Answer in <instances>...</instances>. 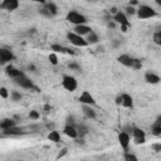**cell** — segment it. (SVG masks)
I'll return each instance as SVG.
<instances>
[{
	"mask_svg": "<svg viewBox=\"0 0 161 161\" xmlns=\"http://www.w3.org/2000/svg\"><path fill=\"white\" fill-rule=\"evenodd\" d=\"M67 20L69 21V23L74 24V25H84L86 23H87V18H86L83 14L78 13V12H69L67 14Z\"/></svg>",
	"mask_w": 161,
	"mask_h": 161,
	"instance_id": "cell-1",
	"label": "cell"
},
{
	"mask_svg": "<svg viewBox=\"0 0 161 161\" xmlns=\"http://www.w3.org/2000/svg\"><path fill=\"white\" fill-rule=\"evenodd\" d=\"M136 13H137V16L140 19H150V18L156 15L155 9H152L148 5H140V8L136 10Z\"/></svg>",
	"mask_w": 161,
	"mask_h": 161,
	"instance_id": "cell-2",
	"label": "cell"
},
{
	"mask_svg": "<svg viewBox=\"0 0 161 161\" xmlns=\"http://www.w3.org/2000/svg\"><path fill=\"white\" fill-rule=\"evenodd\" d=\"M62 86L64 88H66L67 91L69 92H73V91H76L77 90V81L74 77L72 76H63V79H62Z\"/></svg>",
	"mask_w": 161,
	"mask_h": 161,
	"instance_id": "cell-3",
	"label": "cell"
},
{
	"mask_svg": "<svg viewBox=\"0 0 161 161\" xmlns=\"http://www.w3.org/2000/svg\"><path fill=\"white\" fill-rule=\"evenodd\" d=\"M67 38L71 42V44L76 46V47H87L88 46V43L86 42V39H83V37L77 35L76 33H68Z\"/></svg>",
	"mask_w": 161,
	"mask_h": 161,
	"instance_id": "cell-4",
	"label": "cell"
},
{
	"mask_svg": "<svg viewBox=\"0 0 161 161\" xmlns=\"http://www.w3.org/2000/svg\"><path fill=\"white\" fill-rule=\"evenodd\" d=\"M15 83H16L18 86H20V87L27 88V90H29V88H35L34 84H33V82H31V81L25 76V74H21L20 77L15 78Z\"/></svg>",
	"mask_w": 161,
	"mask_h": 161,
	"instance_id": "cell-5",
	"label": "cell"
},
{
	"mask_svg": "<svg viewBox=\"0 0 161 161\" xmlns=\"http://www.w3.org/2000/svg\"><path fill=\"white\" fill-rule=\"evenodd\" d=\"M79 102L86 104V106H93L96 104V101L93 98V96L88 92V91H83L82 94L79 96Z\"/></svg>",
	"mask_w": 161,
	"mask_h": 161,
	"instance_id": "cell-6",
	"label": "cell"
},
{
	"mask_svg": "<svg viewBox=\"0 0 161 161\" xmlns=\"http://www.w3.org/2000/svg\"><path fill=\"white\" fill-rule=\"evenodd\" d=\"M14 58L15 57L12 50H9L6 48H0V62L2 63H8L10 60H13Z\"/></svg>",
	"mask_w": 161,
	"mask_h": 161,
	"instance_id": "cell-7",
	"label": "cell"
},
{
	"mask_svg": "<svg viewBox=\"0 0 161 161\" xmlns=\"http://www.w3.org/2000/svg\"><path fill=\"white\" fill-rule=\"evenodd\" d=\"M132 134H134V140H135V144L140 145V144H144V142L146 141L145 132L141 130V128L135 127V128H134V131H132Z\"/></svg>",
	"mask_w": 161,
	"mask_h": 161,
	"instance_id": "cell-8",
	"label": "cell"
},
{
	"mask_svg": "<svg viewBox=\"0 0 161 161\" xmlns=\"http://www.w3.org/2000/svg\"><path fill=\"white\" fill-rule=\"evenodd\" d=\"M113 20L116 21V23H119V24H121V25L131 27V24H130V21L127 20V16H126V14H125V13H122V12H117V13L115 14V16H113Z\"/></svg>",
	"mask_w": 161,
	"mask_h": 161,
	"instance_id": "cell-9",
	"label": "cell"
},
{
	"mask_svg": "<svg viewBox=\"0 0 161 161\" xmlns=\"http://www.w3.org/2000/svg\"><path fill=\"white\" fill-rule=\"evenodd\" d=\"M0 8H3L5 10H15L19 8V3L16 0H4V2L0 4Z\"/></svg>",
	"mask_w": 161,
	"mask_h": 161,
	"instance_id": "cell-10",
	"label": "cell"
},
{
	"mask_svg": "<svg viewBox=\"0 0 161 161\" xmlns=\"http://www.w3.org/2000/svg\"><path fill=\"white\" fill-rule=\"evenodd\" d=\"M92 31V29L87 25H77V27H74V33H76L77 35L79 37H83V35H88Z\"/></svg>",
	"mask_w": 161,
	"mask_h": 161,
	"instance_id": "cell-11",
	"label": "cell"
},
{
	"mask_svg": "<svg viewBox=\"0 0 161 161\" xmlns=\"http://www.w3.org/2000/svg\"><path fill=\"white\" fill-rule=\"evenodd\" d=\"M119 142L121 145V147H123L125 150L130 145V135L127 132H120L119 134Z\"/></svg>",
	"mask_w": 161,
	"mask_h": 161,
	"instance_id": "cell-12",
	"label": "cell"
},
{
	"mask_svg": "<svg viewBox=\"0 0 161 161\" xmlns=\"http://www.w3.org/2000/svg\"><path fill=\"white\" fill-rule=\"evenodd\" d=\"M121 98H122L121 104L123 107H126V108H132V107H134V100H132V97L130 94L123 93V94H121Z\"/></svg>",
	"mask_w": 161,
	"mask_h": 161,
	"instance_id": "cell-13",
	"label": "cell"
},
{
	"mask_svg": "<svg viewBox=\"0 0 161 161\" xmlns=\"http://www.w3.org/2000/svg\"><path fill=\"white\" fill-rule=\"evenodd\" d=\"M145 81L147 83H151V84H157L160 83V77L155 73H151V72H147L145 74Z\"/></svg>",
	"mask_w": 161,
	"mask_h": 161,
	"instance_id": "cell-14",
	"label": "cell"
},
{
	"mask_svg": "<svg viewBox=\"0 0 161 161\" xmlns=\"http://www.w3.org/2000/svg\"><path fill=\"white\" fill-rule=\"evenodd\" d=\"M6 74H8V76L9 77H12V78H18V77H20L21 76V74H24L23 72H20L19 69H16V68H14V67H12V66H8L6 67Z\"/></svg>",
	"mask_w": 161,
	"mask_h": 161,
	"instance_id": "cell-15",
	"label": "cell"
},
{
	"mask_svg": "<svg viewBox=\"0 0 161 161\" xmlns=\"http://www.w3.org/2000/svg\"><path fill=\"white\" fill-rule=\"evenodd\" d=\"M64 134H66L68 137L71 138H77V128L73 127L72 125H67L66 127H64Z\"/></svg>",
	"mask_w": 161,
	"mask_h": 161,
	"instance_id": "cell-16",
	"label": "cell"
},
{
	"mask_svg": "<svg viewBox=\"0 0 161 161\" xmlns=\"http://www.w3.org/2000/svg\"><path fill=\"white\" fill-rule=\"evenodd\" d=\"M13 127H15V121L14 120H10V119H6V120H4V121H2L0 122V128L2 130H9V128H13Z\"/></svg>",
	"mask_w": 161,
	"mask_h": 161,
	"instance_id": "cell-17",
	"label": "cell"
},
{
	"mask_svg": "<svg viewBox=\"0 0 161 161\" xmlns=\"http://www.w3.org/2000/svg\"><path fill=\"white\" fill-rule=\"evenodd\" d=\"M83 113H84V116L87 117V119H96V112H94V110L92 108L91 106H86V104H83Z\"/></svg>",
	"mask_w": 161,
	"mask_h": 161,
	"instance_id": "cell-18",
	"label": "cell"
},
{
	"mask_svg": "<svg viewBox=\"0 0 161 161\" xmlns=\"http://www.w3.org/2000/svg\"><path fill=\"white\" fill-rule=\"evenodd\" d=\"M44 9H47L52 15H56L58 13V8L54 3H44Z\"/></svg>",
	"mask_w": 161,
	"mask_h": 161,
	"instance_id": "cell-19",
	"label": "cell"
},
{
	"mask_svg": "<svg viewBox=\"0 0 161 161\" xmlns=\"http://www.w3.org/2000/svg\"><path fill=\"white\" fill-rule=\"evenodd\" d=\"M161 119H160V117H159V119H157V121L152 125V134L155 135V136H160L161 135V121H160Z\"/></svg>",
	"mask_w": 161,
	"mask_h": 161,
	"instance_id": "cell-20",
	"label": "cell"
},
{
	"mask_svg": "<svg viewBox=\"0 0 161 161\" xmlns=\"http://www.w3.org/2000/svg\"><path fill=\"white\" fill-rule=\"evenodd\" d=\"M86 42L88 43V44H96V43H98V35L94 33V31H91V33L87 35V39Z\"/></svg>",
	"mask_w": 161,
	"mask_h": 161,
	"instance_id": "cell-21",
	"label": "cell"
},
{
	"mask_svg": "<svg viewBox=\"0 0 161 161\" xmlns=\"http://www.w3.org/2000/svg\"><path fill=\"white\" fill-rule=\"evenodd\" d=\"M48 138L50 141H53V142H59L60 141V135H59V132L58 131H50L49 132V135H48Z\"/></svg>",
	"mask_w": 161,
	"mask_h": 161,
	"instance_id": "cell-22",
	"label": "cell"
},
{
	"mask_svg": "<svg viewBox=\"0 0 161 161\" xmlns=\"http://www.w3.org/2000/svg\"><path fill=\"white\" fill-rule=\"evenodd\" d=\"M119 62L121 64H123V66H126V67H130V64H131V57H128L127 54L120 56L119 57Z\"/></svg>",
	"mask_w": 161,
	"mask_h": 161,
	"instance_id": "cell-23",
	"label": "cell"
},
{
	"mask_svg": "<svg viewBox=\"0 0 161 161\" xmlns=\"http://www.w3.org/2000/svg\"><path fill=\"white\" fill-rule=\"evenodd\" d=\"M131 68H135V69H141L142 68V63L140 59L137 58H131V64H130Z\"/></svg>",
	"mask_w": 161,
	"mask_h": 161,
	"instance_id": "cell-24",
	"label": "cell"
},
{
	"mask_svg": "<svg viewBox=\"0 0 161 161\" xmlns=\"http://www.w3.org/2000/svg\"><path fill=\"white\" fill-rule=\"evenodd\" d=\"M5 135H21L23 134V131L20 130V128H16V127H13V128H9V130H5L4 131Z\"/></svg>",
	"mask_w": 161,
	"mask_h": 161,
	"instance_id": "cell-25",
	"label": "cell"
},
{
	"mask_svg": "<svg viewBox=\"0 0 161 161\" xmlns=\"http://www.w3.org/2000/svg\"><path fill=\"white\" fill-rule=\"evenodd\" d=\"M49 62L53 64V66H57L58 64V57H57L56 53H50L49 54Z\"/></svg>",
	"mask_w": 161,
	"mask_h": 161,
	"instance_id": "cell-26",
	"label": "cell"
},
{
	"mask_svg": "<svg viewBox=\"0 0 161 161\" xmlns=\"http://www.w3.org/2000/svg\"><path fill=\"white\" fill-rule=\"evenodd\" d=\"M154 43L155 44H157V46H161V33L160 31H156V33L154 34Z\"/></svg>",
	"mask_w": 161,
	"mask_h": 161,
	"instance_id": "cell-27",
	"label": "cell"
},
{
	"mask_svg": "<svg viewBox=\"0 0 161 161\" xmlns=\"http://www.w3.org/2000/svg\"><path fill=\"white\" fill-rule=\"evenodd\" d=\"M52 50L64 53V52H66V48H64V47H62V46H59V44H53V46H52Z\"/></svg>",
	"mask_w": 161,
	"mask_h": 161,
	"instance_id": "cell-28",
	"label": "cell"
},
{
	"mask_svg": "<svg viewBox=\"0 0 161 161\" xmlns=\"http://www.w3.org/2000/svg\"><path fill=\"white\" fill-rule=\"evenodd\" d=\"M125 160L126 161H138V159L134 154H125Z\"/></svg>",
	"mask_w": 161,
	"mask_h": 161,
	"instance_id": "cell-29",
	"label": "cell"
},
{
	"mask_svg": "<svg viewBox=\"0 0 161 161\" xmlns=\"http://www.w3.org/2000/svg\"><path fill=\"white\" fill-rule=\"evenodd\" d=\"M29 117L31 120H38L39 119V112L38 111H35V110H33V111H30V113H29Z\"/></svg>",
	"mask_w": 161,
	"mask_h": 161,
	"instance_id": "cell-30",
	"label": "cell"
},
{
	"mask_svg": "<svg viewBox=\"0 0 161 161\" xmlns=\"http://www.w3.org/2000/svg\"><path fill=\"white\" fill-rule=\"evenodd\" d=\"M0 97H3V98H8L9 97V92L5 87H2L0 88Z\"/></svg>",
	"mask_w": 161,
	"mask_h": 161,
	"instance_id": "cell-31",
	"label": "cell"
},
{
	"mask_svg": "<svg viewBox=\"0 0 161 161\" xmlns=\"http://www.w3.org/2000/svg\"><path fill=\"white\" fill-rule=\"evenodd\" d=\"M12 98H13V101H19L21 98V94L18 91H13L12 92Z\"/></svg>",
	"mask_w": 161,
	"mask_h": 161,
	"instance_id": "cell-32",
	"label": "cell"
},
{
	"mask_svg": "<svg viewBox=\"0 0 161 161\" xmlns=\"http://www.w3.org/2000/svg\"><path fill=\"white\" fill-rule=\"evenodd\" d=\"M67 152H68V150H67V147H63L60 151H59V154H58V156H57V160H59L60 157H63L64 155H67Z\"/></svg>",
	"mask_w": 161,
	"mask_h": 161,
	"instance_id": "cell-33",
	"label": "cell"
},
{
	"mask_svg": "<svg viewBox=\"0 0 161 161\" xmlns=\"http://www.w3.org/2000/svg\"><path fill=\"white\" fill-rule=\"evenodd\" d=\"M87 134V128H86L84 126H81L78 130H77V135H81V136H83V135H86Z\"/></svg>",
	"mask_w": 161,
	"mask_h": 161,
	"instance_id": "cell-34",
	"label": "cell"
},
{
	"mask_svg": "<svg viewBox=\"0 0 161 161\" xmlns=\"http://www.w3.org/2000/svg\"><path fill=\"white\" fill-rule=\"evenodd\" d=\"M126 13H127L128 15H134V14H136V9L132 8V6H127V8H126Z\"/></svg>",
	"mask_w": 161,
	"mask_h": 161,
	"instance_id": "cell-35",
	"label": "cell"
},
{
	"mask_svg": "<svg viewBox=\"0 0 161 161\" xmlns=\"http://www.w3.org/2000/svg\"><path fill=\"white\" fill-rule=\"evenodd\" d=\"M39 13H40V14H43V15H46V16H48V18H50V16H52V14L48 12L47 9H44V8L40 9V10H39Z\"/></svg>",
	"mask_w": 161,
	"mask_h": 161,
	"instance_id": "cell-36",
	"label": "cell"
},
{
	"mask_svg": "<svg viewBox=\"0 0 161 161\" xmlns=\"http://www.w3.org/2000/svg\"><path fill=\"white\" fill-rule=\"evenodd\" d=\"M69 68H71V69H77V71L81 69V67L78 66V64H76V63H71V64H69Z\"/></svg>",
	"mask_w": 161,
	"mask_h": 161,
	"instance_id": "cell-37",
	"label": "cell"
},
{
	"mask_svg": "<svg viewBox=\"0 0 161 161\" xmlns=\"http://www.w3.org/2000/svg\"><path fill=\"white\" fill-rule=\"evenodd\" d=\"M152 147H154V150H155L156 152H160L161 151V144H155Z\"/></svg>",
	"mask_w": 161,
	"mask_h": 161,
	"instance_id": "cell-38",
	"label": "cell"
},
{
	"mask_svg": "<svg viewBox=\"0 0 161 161\" xmlns=\"http://www.w3.org/2000/svg\"><path fill=\"white\" fill-rule=\"evenodd\" d=\"M47 128H48V130H50V131H54L56 125H54V123H48V125H47Z\"/></svg>",
	"mask_w": 161,
	"mask_h": 161,
	"instance_id": "cell-39",
	"label": "cell"
},
{
	"mask_svg": "<svg viewBox=\"0 0 161 161\" xmlns=\"http://www.w3.org/2000/svg\"><path fill=\"white\" fill-rule=\"evenodd\" d=\"M121 102H122L121 96H117V98H116V104H121Z\"/></svg>",
	"mask_w": 161,
	"mask_h": 161,
	"instance_id": "cell-40",
	"label": "cell"
},
{
	"mask_svg": "<svg viewBox=\"0 0 161 161\" xmlns=\"http://www.w3.org/2000/svg\"><path fill=\"white\" fill-rule=\"evenodd\" d=\"M137 4H138V3L136 2V0H134V2H130V5H128V6H132V8H134V6L137 5Z\"/></svg>",
	"mask_w": 161,
	"mask_h": 161,
	"instance_id": "cell-41",
	"label": "cell"
},
{
	"mask_svg": "<svg viewBox=\"0 0 161 161\" xmlns=\"http://www.w3.org/2000/svg\"><path fill=\"white\" fill-rule=\"evenodd\" d=\"M127 29H128V27H126V25H121V30H122V31H127Z\"/></svg>",
	"mask_w": 161,
	"mask_h": 161,
	"instance_id": "cell-42",
	"label": "cell"
}]
</instances>
